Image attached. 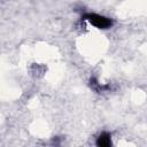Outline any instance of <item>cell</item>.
<instances>
[{"instance_id": "6da1fadb", "label": "cell", "mask_w": 147, "mask_h": 147, "mask_svg": "<svg viewBox=\"0 0 147 147\" xmlns=\"http://www.w3.org/2000/svg\"><path fill=\"white\" fill-rule=\"evenodd\" d=\"M84 18L87 20L92 25H94L98 29H108L113 24L110 18H107L99 14H86L84 16Z\"/></svg>"}, {"instance_id": "7a4b0ae2", "label": "cell", "mask_w": 147, "mask_h": 147, "mask_svg": "<svg viewBox=\"0 0 147 147\" xmlns=\"http://www.w3.org/2000/svg\"><path fill=\"white\" fill-rule=\"evenodd\" d=\"M96 145L99 147H109L111 145V137L109 133L103 132L99 136L98 140H96Z\"/></svg>"}]
</instances>
